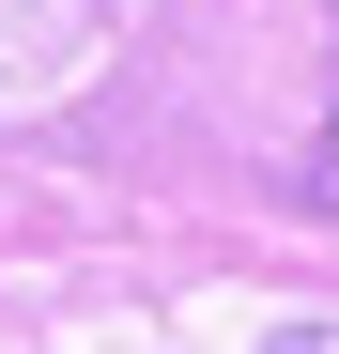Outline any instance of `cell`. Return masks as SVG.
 <instances>
[{"label":"cell","instance_id":"cell-2","mask_svg":"<svg viewBox=\"0 0 339 354\" xmlns=\"http://www.w3.org/2000/svg\"><path fill=\"white\" fill-rule=\"evenodd\" d=\"M277 354H339V339H277Z\"/></svg>","mask_w":339,"mask_h":354},{"label":"cell","instance_id":"cell-1","mask_svg":"<svg viewBox=\"0 0 339 354\" xmlns=\"http://www.w3.org/2000/svg\"><path fill=\"white\" fill-rule=\"evenodd\" d=\"M309 185L339 201V77H324V154H309Z\"/></svg>","mask_w":339,"mask_h":354}]
</instances>
